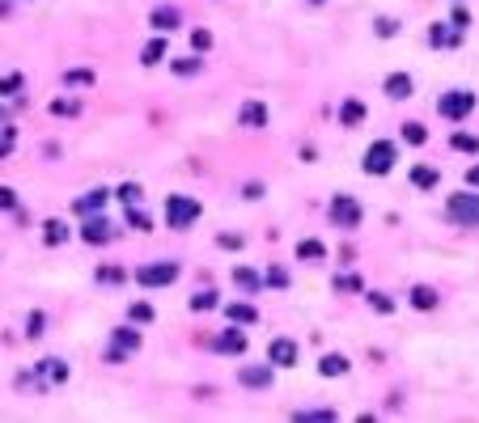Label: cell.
<instances>
[{"label": "cell", "mask_w": 479, "mask_h": 423, "mask_svg": "<svg viewBox=\"0 0 479 423\" xmlns=\"http://www.w3.org/2000/svg\"><path fill=\"white\" fill-rule=\"evenodd\" d=\"M200 212H204V208H200V199H191V195H170V199H166V225L178 229V233L191 229V225L200 220Z\"/></svg>", "instance_id": "cell-1"}, {"label": "cell", "mask_w": 479, "mask_h": 423, "mask_svg": "<svg viewBox=\"0 0 479 423\" xmlns=\"http://www.w3.org/2000/svg\"><path fill=\"white\" fill-rule=\"evenodd\" d=\"M178 275H183V267H178L174 258H157V263L136 267V284H140V288H166V284H174Z\"/></svg>", "instance_id": "cell-2"}, {"label": "cell", "mask_w": 479, "mask_h": 423, "mask_svg": "<svg viewBox=\"0 0 479 423\" xmlns=\"http://www.w3.org/2000/svg\"><path fill=\"white\" fill-rule=\"evenodd\" d=\"M471 110H475V93L471 89H450V93L437 97V114L450 119V123H463Z\"/></svg>", "instance_id": "cell-3"}, {"label": "cell", "mask_w": 479, "mask_h": 423, "mask_svg": "<svg viewBox=\"0 0 479 423\" xmlns=\"http://www.w3.org/2000/svg\"><path fill=\"white\" fill-rule=\"evenodd\" d=\"M446 216H450L454 225H463V229L479 225V195H471V191L450 195V199H446Z\"/></svg>", "instance_id": "cell-4"}, {"label": "cell", "mask_w": 479, "mask_h": 423, "mask_svg": "<svg viewBox=\"0 0 479 423\" xmlns=\"http://www.w3.org/2000/svg\"><path fill=\"white\" fill-rule=\"evenodd\" d=\"M391 165H395V144L391 140H374L369 148H365V161H361V169L365 174H391Z\"/></svg>", "instance_id": "cell-5"}, {"label": "cell", "mask_w": 479, "mask_h": 423, "mask_svg": "<svg viewBox=\"0 0 479 423\" xmlns=\"http://www.w3.org/2000/svg\"><path fill=\"white\" fill-rule=\"evenodd\" d=\"M331 220H335L340 229H357V225H361V203H357L352 195H335V199H331Z\"/></svg>", "instance_id": "cell-6"}, {"label": "cell", "mask_w": 479, "mask_h": 423, "mask_svg": "<svg viewBox=\"0 0 479 423\" xmlns=\"http://www.w3.org/2000/svg\"><path fill=\"white\" fill-rule=\"evenodd\" d=\"M212 352H221V356H246V347H250V339H246V330H238V326H229V330H221L212 343H208Z\"/></svg>", "instance_id": "cell-7"}, {"label": "cell", "mask_w": 479, "mask_h": 423, "mask_svg": "<svg viewBox=\"0 0 479 423\" xmlns=\"http://www.w3.org/2000/svg\"><path fill=\"white\" fill-rule=\"evenodd\" d=\"M81 220H85V225H81V237H85L89 246H102V242H110V233H115V229H110V220H106L102 212H93V216H81Z\"/></svg>", "instance_id": "cell-8"}, {"label": "cell", "mask_w": 479, "mask_h": 423, "mask_svg": "<svg viewBox=\"0 0 479 423\" xmlns=\"http://www.w3.org/2000/svg\"><path fill=\"white\" fill-rule=\"evenodd\" d=\"M272 377H276V364H242V373H238V381L246 390H267Z\"/></svg>", "instance_id": "cell-9"}, {"label": "cell", "mask_w": 479, "mask_h": 423, "mask_svg": "<svg viewBox=\"0 0 479 423\" xmlns=\"http://www.w3.org/2000/svg\"><path fill=\"white\" fill-rule=\"evenodd\" d=\"M34 381H38V390H47V381H51V386H64V381H68V364L51 356V360H42V364L34 369Z\"/></svg>", "instance_id": "cell-10"}, {"label": "cell", "mask_w": 479, "mask_h": 423, "mask_svg": "<svg viewBox=\"0 0 479 423\" xmlns=\"http://www.w3.org/2000/svg\"><path fill=\"white\" fill-rule=\"evenodd\" d=\"M382 93H386L391 102H408V97L416 93V81H412V72H391V76H386V85H382Z\"/></svg>", "instance_id": "cell-11"}, {"label": "cell", "mask_w": 479, "mask_h": 423, "mask_svg": "<svg viewBox=\"0 0 479 423\" xmlns=\"http://www.w3.org/2000/svg\"><path fill=\"white\" fill-rule=\"evenodd\" d=\"M149 25H153L157 34H170V30H178V25H183V13H178L174 4H157V8L149 13Z\"/></svg>", "instance_id": "cell-12"}, {"label": "cell", "mask_w": 479, "mask_h": 423, "mask_svg": "<svg viewBox=\"0 0 479 423\" xmlns=\"http://www.w3.org/2000/svg\"><path fill=\"white\" fill-rule=\"evenodd\" d=\"M106 199H110V191L106 186H93V191H85L76 203H72V212L76 216H93V212H106Z\"/></svg>", "instance_id": "cell-13"}, {"label": "cell", "mask_w": 479, "mask_h": 423, "mask_svg": "<svg viewBox=\"0 0 479 423\" xmlns=\"http://www.w3.org/2000/svg\"><path fill=\"white\" fill-rule=\"evenodd\" d=\"M267 360H272L276 369H293V364H297V343H293V339H272V343H267Z\"/></svg>", "instance_id": "cell-14"}, {"label": "cell", "mask_w": 479, "mask_h": 423, "mask_svg": "<svg viewBox=\"0 0 479 423\" xmlns=\"http://www.w3.org/2000/svg\"><path fill=\"white\" fill-rule=\"evenodd\" d=\"M238 123L250 127V131L267 127V106H263V102H242V106H238Z\"/></svg>", "instance_id": "cell-15"}, {"label": "cell", "mask_w": 479, "mask_h": 423, "mask_svg": "<svg viewBox=\"0 0 479 423\" xmlns=\"http://www.w3.org/2000/svg\"><path fill=\"white\" fill-rule=\"evenodd\" d=\"M340 123H344V127H361V123H365V102H361V97L340 102Z\"/></svg>", "instance_id": "cell-16"}, {"label": "cell", "mask_w": 479, "mask_h": 423, "mask_svg": "<svg viewBox=\"0 0 479 423\" xmlns=\"http://www.w3.org/2000/svg\"><path fill=\"white\" fill-rule=\"evenodd\" d=\"M110 347H119V352H140V330L115 326V330H110Z\"/></svg>", "instance_id": "cell-17"}, {"label": "cell", "mask_w": 479, "mask_h": 423, "mask_svg": "<svg viewBox=\"0 0 479 423\" xmlns=\"http://www.w3.org/2000/svg\"><path fill=\"white\" fill-rule=\"evenodd\" d=\"M225 314H229V322H233V326H250V322H259V309H255L250 301H233Z\"/></svg>", "instance_id": "cell-18"}, {"label": "cell", "mask_w": 479, "mask_h": 423, "mask_svg": "<svg viewBox=\"0 0 479 423\" xmlns=\"http://www.w3.org/2000/svg\"><path fill=\"white\" fill-rule=\"evenodd\" d=\"M297 258L301 263H323L327 258V246L318 237H306V242H297Z\"/></svg>", "instance_id": "cell-19"}, {"label": "cell", "mask_w": 479, "mask_h": 423, "mask_svg": "<svg viewBox=\"0 0 479 423\" xmlns=\"http://www.w3.org/2000/svg\"><path fill=\"white\" fill-rule=\"evenodd\" d=\"M318 373H323V377H344V373H348V356H340V352H327V356L318 360Z\"/></svg>", "instance_id": "cell-20"}, {"label": "cell", "mask_w": 479, "mask_h": 423, "mask_svg": "<svg viewBox=\"0 0 479 423\" xmlns=\"http://www.w3.org/2000/svg\"><path fill=\"white\" fill-rule=\"evenodd\" d=\"M458 30H446V21H437V25H429V42L433 47H458Z\"/></svg>", "instance_id": "cell-21"}, {"label": "cell", "mask_w": 479, "mask_h": 423, "mask_svg": "<svg viewBox=\"0 0 479 423\" xmlns=\"http://www.w3.org/2000/svg\"><path fill=\"white\" fill-rule=\"evenodd\" d=\"M442 182V174L433 169V165H412V186H420V191H433Z\"/></svg>", "instance_id": "cell-22"}, {"label": "cell", "mask_w": 479, "mask_h": 423, "mask_svg": "<svg viewBox=\"0 0 479 423\" xmlns=\"http://www.w3.org/2000/svg\"><path fill=\"white\" fill-rule=\"evenodd\" d=\"M68 237H72V229H68L64 220H47V225H42V242H47V246H64Z\"/></svg>", "instance_id": "cell-23"}, {"label": "cell", "mask_w": 479, "mask_h": 423, "mask_svg": "<svg viewBox=\"0 0 479 423\" xmlns=\"http://www.w3.org/2000/svg\"><path fill=\"white\" fill-rule=\"evenodd\" d=\"M408 301H412L416 309H437V288H429V284H416V288L408 292Z\"/></svg>", "instance_id": "cell-24"}, {"label": "cell", "mask_w": 479, "mask_h": 423, "mask_svg": "<svg viewBox=\"0 0 479 423\" xmlns=\"http://www.w3.org/2000/svg\"><path fill=\"white\" fill-rule=\"evenodd\" d=\"M161 59H166V38H149V42L140 47V64L153 68V64H161Z\"/></svg>", "instance_id": "cell-25"}, {"label": "cell", "mask_w": 479, "mask_h": 423, "mask_svg": "<svg viewBox=\"0 0 479 423\" xmlns=\"http://www.w3.org/2000/svg\"><path fill=\"white\" fill-rule=\"evenodd\" d=\"M399 136H403V144H412V148H420V144L429 140L425 123H403V127H399Z\"/></svg>", "instance_id": "cell-26"}, {"label": "cell", "mask_w": 479, "mask_h": 423, "mask_svg": "<svg viewBox=\"0 0 479 423\" xmlns=\"http://www.w3.org/2000/svg\"><path fill=\"white\" fill-rule=\"evenodd\" d=\"M21 89H25V76L21 72H4L0 76V97H17Z\"/></svg>", "instance_id": "cell-27"}, {"label": "cell", "mask_w": 479, "mask_h": 423, "mask_svg": "<svg viewBox=\"0 0 479 423\" xmlns=\"http://www.w3.org/2000/svg\"><path fill=\"white\" fill-rule=\"evenodd\" d=\"M208 309H217V292H212V288H200V292L191 297V314H208Z\"/></svg>", "instance_id": "cell-28"}, {"label": "cell", "mask_w": 479, "mask_h": 423, "mask_svg": "<svg viewBox=\"0 0 479 423\" xmlns=\"http://www.w3.org/2000/svg\"><path fill=\"white\" fill-rule=\"evenodd\" d=\"M64 85H76V89H89V85H93V72H89V68H68V72H64Z\"/></svg>", "instance_id": "cell-29"}, {"label": "cell", "mask_w": 479, "mask_h": 423, "mask_svg": "<svg viewBox=\"0 0 479 423\" xmlns=\"http://www.w3.org/2000/svg\"><path fill=\"white\" fill-rule=\"evenodd\" d=\"M51 114L72 119V114H81V102H76V97H55V102H51Z\"/></svg>", "instance_id": "cell-30"}, {"label": "cell", "mask_w": 479, "mask_h": 423, "mask_svg": "<svg viewBox=\"0 0 479 423\" xmlns=\"http://www.w3.org/2000/svg\"><path fill=\"white\" fill-rule=\"evenodd\" d=\"M331 288H335V292H361V275H352V271H340V275L331 280Z\"/></svg>", "instance_id": "cell-31"}, {"label": "cell", "mask_w": 479, "mask_h": 423, "mask_svg": "<svg viewBox=\"0 0 479 423\" xmlns=\"http://www.w3.org/2000/svg\"><path fill=\"white\" fill-rule=\"evenodd\" d=\"M297 419L301 423H327V419H335V411H331V407H306V411H297Z\"/></svg>", "instance_id": "cell-32"}, {"label": "cell", "mask_w": 479, "mask_h": 423, "mask_svg": "<svg viewBox=\"0 0 479 423\" xmlns=\"http://www.w3.org/2000/svg\"><path fill=\"white\" fill-rule=\"evenodd\" d=\"M200 68H204L200 55H183V59H174V72H178V76H195Z\"/></svg>", "instance_id": "cell-33"}, {"label": "cell", "mask_w": 479, "mask_h": 423, "mask_svg": "<svg viewBox=\"0 0 479 423\" xmlns=\"http://www.w3.org/2000/svg\"><path fill=\"white\" fill-rule=\"evenodd\" d=\"M115 195H119V199H123V203L132 208V203H140V199H144V186H140V182H123V186H119Z\"/></svg>", "instance_id": "cell-34"}, {"label": "cell", "mask_w": 479, "mask_h": 423, "mask_svg": "<svg viewBox=\"0 0 479 423\" xmlns=\"http://www.w3.org/2000/svg\"><path fill=\"white\" fill-rule=\"evenodd\" d=\"M127 225H132V229H136V233H149V229H153V220H149V212H140V208H136V203H132V208H127Z\"/></svg>", "instance_id": "cell-35"}, {"label": "cell", "mask_w": 479, "mask_h": 423, "mask_svg": "<svg viewBox=\"0 0 479 423\" xmlns=\"http://www.w3.org/2000/svg\"><path fill=\"white\" fill-rule=\"evenodd\" d=\"M233 284L246 288V292H255V288H259V275H255L250 267H233Z\"/></svg>", "instance_id": "cell-36"}, {"label": "cell", "mask_w": 479, "mask_h": 423, "mask_svg": "<svg viewBox=\"0 0 479 423\" xmlns=\"http://www.w3.org/2000/svg\"><path fill=\"white\" fill-rule=\"evenodd\" d=\"M127 318L144 326V322H153V305H149V301H132V305H127Z\"/></svg>", "instance_id": "cell-37"}, {"label": "cell", "mask_w": 479, "mask_h": 423, "mask_svg": "<svg viewBox=\"0 0 479 423\" xmlns=\"http://www.w3.org/2000/svg\"><path fill=\"white\" fill-rule=\"evenodd\" d=\"M17 148V127L13 123H0V157H8Z\"/></svg>", "instance_id": "cell-38"}, {"label": "cell", "mask_w": 479, "mask_h": 423, "mask_svg": "<svg viewBox=\"0 0 479 423\" xmlns=\"http://www.w3.org/2000/svg\"><path fill=\"white\" fill-rule=\"evenodd\" d=\"M42 330H47V314H38V309H34V314L25 318V335H30V339H38Z\"/></svg>", "instance_id": "cell-39"}, {"label": "cell", "mask_w": 479, "mask_h": 423, "mask_svg": "<svg viewBox=\"0 0 479 423\" xmlns=\"http://www.w3.org/2000/svg\"><path fill=\"white\" fill-rule=\"evenodd\" d=\"M369 309H374V314H391V309H395V301H391L386 292H369Z\"/></svg>", "instance_id": "cell-40"}, {"label": "cell", "mask_w": 479, "mask_h": 423, "mask_svg": "<svg viewBox=\"0 0 479 423\" xmlns=\"http://www.w3.org/2000/svg\"><path fill=\"white\" fill-rule=\"evenodd\" d=\"M450 144H454L458 153H479V140H475V136H467V131H458V136H454Z\"/></svg>", "instance_id": "cell-41"}, {"label": "cell", "mask_w": 479, "mask_h": 423, "mask_svg": "<svg viewBox=\"0 0 479 423\" xmlns=\"http://www.w3.org/2000/svg\"><path fill=\"white\" fill-rule=\"evenodd\" d=\"M191 47L195 51H212V30H191Z\"/></svg>", "instance_id": "cell-42"}, {"label": "cell", "mask_w": 479, "mask_h": 423, "mask_svg": "<svg viewBox=\"0 0 479 423\" xmlns=\"http://www.w3.org/2000/svg\"><path fill=\"white\" fill-rule=\"evenodd\" d=\"M374 25H378V34H382V38H395V34H399V21H395V17H378Z\"/></svg>", "instance_id": "cell-43"}, {"label": "cell", "mask_w": 479, "mask_h": 423, "mask_svg": "<svg viewBox=\"0 0 479 423\" xmlns=\"http://www.w3.org/2000/svg\"><path fill=\"white\" fill-rule=\"evenodd\" d=\"M217 246H225V250H242V246H246V237H242V233H221V237H217Z\"/></svg>", "instance_id": "cell-44"}, {"label": "cell", "mask_w": 479, "mask_h": 423, "mask_svg": "<svg viewBox=\"0 0 479 423\" xmlns=\"http://www.w3.org/2000/svg\"><path fill=\"white\" fill-rule=\"evenodd\" d=\"M98 280L102 284H123V267H98Z\"/></svg>", "instance_id": "cell-45"}, {"label": "cell", "mask_w": 479, "mask_h": 423, "mask_svg": "<svg viewBox=\"0 0 479 423\" xmlns=\"http://www.w3.org/2000/svg\"><path fill=\"white\" fill-rule=\"evenodd\" d=\"M0 212H17V191L13 186H0Z\"/></svg>", "instance_id": "cell-46"}, {"label": "cell", "mask_w": 479, "mask_h": 423, "mask_svg": "<svg viewBox=\"0 0 479 423\" xmlns=\"http://www.w3.org/2000/svg\"><path fill=\"white\" fill-rule=\"evenodd\" d=\"M467 21H471V13H467V8L458 4V8H454V17H450V25H454V30L463 34V30H467Z\"/></svg>", "instance_id": "cell-47"}, {"label": "cell", "mask_w": 479, "mask_h": 423, "mask_svg": "<svg viewBox=\"0 0 479 423\" xmlns=\"http://www.w3.org/2000/svg\"><path fill=\"white\" fill-rule=\"evenodd\" d=\"M267 284H272V288H289V271L272 267V271H267Z\"/></svg>", "instance_id": "cell-48"}, {"label": "cell", "mask_w": 479, "mask_h": 423, "mask_svg": "<svg viewBox=\"0 0 479 423\" xmlns=\"http://www.w3.org/2000/svg\"><path fill=\"white\" fill-rule=\"evenodd\" d=\"M242 199H263V182H246L242 186Z\"/></svg>", "instance_id": "cell-49"}, {"label": "cell", "mask_w": 479, "mask_h": 423, "mask_svg": "<svg viewBox=\"0 0 479 423\" xmlns=\"http://www.w3.org/2000/svg\"><path fill=\"white\" fill-rule=\"evenodd\" d=\"M0 17H8V4H4V0H0Z\"/></svg>", "instance_id": "cell-50"}, {"label": "cell", "mask_w": 479, "mask_h": 423, "mask_svg": "<svg viewBox=\"0 0 479 423\" xmlns=\"http://www.w3.org/2000/svg\"><path fill=\"white\" fill-rule=\"evenodd\" d=\"M310 4H323V0H310Z\"/></svg>", "instance_id": "cell-51"}]
</instances>
